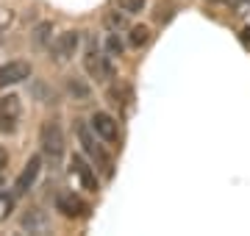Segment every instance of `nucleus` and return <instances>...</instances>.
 Wrapping results in <instances>:
<instances>
[{"label":"nucleus","instance_id":"1","mask_svg":"<svg viewBox=\"0 0 250 236\" xmlns=\"http://www.w3.org/2000/svg\"><path fill=\"white\" fill-rule=\"evenodd\" d=\"M39 145H42V156L47 158L50 167H59L67 153V139H64V128L59 119H45L42 131H39Z\"/></svg>","mask_w":250,"mask_h":236},{"label":"nucleus","instance_id":"2","mask_svg":"<svg viewBox=\"0 0 250 236\" xmlns=\"http://www.w3.org/2000/svg\"><path fill=\"white\" fill-rule=\"evenodd\" d=\"M83 67H86V73H89L95 81H111V78H114L111 56L100 53L95 39H89V45H86V50H83Z\"/></svg>","mask_w":250,"mask_h":236},{"label":"nucleus","instance_id":"3","mask_svg":"<svg viewBox=\"0 0 250 236\" xmlns=\"http://www.w3.org/2000/svg\"><path fill=\"white\" fill-rule=\"evenodd\" d=\"M78 142L83 145V153L89 156L92 161H95V167H98L100 173L106 175V178H111V173H114V170H111V167H114V164H111V156H108L106 150H103V147H100L98 142H95L92 131H89L86 125H83V122L78 125Z\"/></svg>","mask_w":250,"mask_h":236},{"label":"nucleus","instance_id":"4","mask_svg":"<svg viewBox=\"0 0 250 236\" xmlns=\"http://www.w3.org/2000/svg\"><path fill=\"white\" fill-rule=\"evenodd\" d=\"M22 122V100L17 95H3L0 98V137L17 134Z\"/></svg>","mask_w":250,"mask_h":236},{"label":"nucleus","instance_id":"5","mask_svg":"<svg viewBox=\"0 0 250 236\" xmlns=\"http://www.w3.org/2000/svg\"><path fill=\"white\" fill-rule=\"evenodd\" d=\"M56 211L67 219H81L89 214V203L75 192H59L56 195Z\"/></svg>","mask_w":250,"mask_h":236},{"label":"nucleus","instance_id":"6","mask_svg":"<svg viewBox=\"0 0 250 236\" xmlns=\"http://www.w3.org/2000/svg\"><path fill=\"white\" fill-rule=\"evenodd\" d=\"M78 45H81V34L78 31H64V34H59V37L53 39L50 53H53V59L59 64L70 61L72 56H75V50H78Z\"/></svg>","mask_w":250,"mask_h":236},{"label":"nucleus","instance_id":"7","mask_svg":"<svg viewBox=\"0 0 250 236\" xmlns=\"http://www.w3.org/2000/svg\"><path fill=\"white\" fill-rule=\"evenodd\" d=\"M92 131L98 134L103 142H108V145H114L117 139H120V131H117V119L111 117V114H106V111H95L89 119Z\"/></svg>","mask_w":250,"mask_h":236},{"label":"nucleus","instance_id":"8","mask_svg":"<svg viewBox=\"0 0 250 236\" xmlns=\"http://www.w3.org/2000/svg\"><path fill=\"white\" fill-rule=\"evenodd\" d=\"M70 167H72V173H75V178H78V183H81V189H86V192H98V175H95V167H92L83 156H72V161H70Z\"/></svg>","mask_w":250,"mask_h":236},{"label":"nucleus","instance_id":"9","mask_svg":"<svg viewBox=\"0 0 250 236\" xmlns=\"http://www.w3.org/2000/svg\"><path fill=\"white\" fill-rule=\"evenodd\" d=\"M25 78H31V64L28 61H9L0 67V89L22 83Z\"/></svg>","mask_w":250,"mask_h":236},{"label":"nucleus","instance_id":"10","mask_svg":"<svg viewBox=\"0 0 250 236\" xmlns=\"http://www.w3.org/2000/svg\"><path fill=\"white\" fill-rule=\"evenodd\" d=\"M39 170H42V156H31L28 164H25V170H22V173L17 175V181H14V195H25V192L36 183Z\"/></svg>","mask_w":250,"mask_h":236},{"label":"nucleus","instance_id":"11","mask_svg":"<svg viewBox=\"0 0 250 236\" xmlns=\"http://www.w3.org/2000/svg\"><path fill=\"white\" fill-rule=\"evenodd\" d=\"M22 231H28V234H45L47 231V217H45V211H39V209H31L22 217Z\"/></svg>","mask_w":250,"mask_h":236},{"label":"nucleus","instance_id":"12","mask_svg":"<svg viewBox=\"0 0 250 236\" xmlns=\"http://www.w3.org/2000/svg\"><path fill=\"white\" fill-rule=\"evenodd\" d=\"M67 92H70V98L78 100V103H86V100H89V95H92L89 83L83 81V78H75V75H70V78H67Z\"/></svg>","mask_w":250,"mask_h":236},{"label":"nucleus","instance_id":"13","mask_svg":"<svg viewBox=\"0 0 250 236\" xmlns=\"http://www.w3.org/2000/svg\"><path fill=\"white\" fill-rule=\"evenodd\" d=\"M50 37H53V25L50 22H39V25L31 31V42H34V47H50Z\"/></svg>","mask_w":250,"mask_h":236},{"label":"nucleus","instance_id":"14","mask_svg":"<svg viewBox=\"0 0 250 236\" xmlns=\"http://www.w3.org/2000/svg\"><path fill=\"white\" fill-rule=\"evenodd\" d=\"M172 14H175V0H159L156 3V11H153V20L164 25V22L172 20Z\"/></svg>","mask_w":250,"mask_h":236},{"label":"nucleus","instance_id":"15","mask_svg":"<svg viewBox=\"0 0 250 236\" xmlns=\"http://www.w3.org/2000/svg\"><path fill=\"white\" fill-rule=\"evenodd\" d=\"M150 42V28L147 25H134L131 34H128V45L131 47H145Z\"/></svg>","mask_w":250,"mask_h":236},{"label":"nucleus","instance_id":"16","mask_svg":"<svg viewBox=\"0 0 250 236\" xmlns=\"http://www.w3.org/2000/svg\"><path fill=\"white\" fill-rule=\"evenodd\" d=\"M125 17H128V14H125L123 9H120V11H108L106 17H103V25H106L108 31H120V28L128 25V20H125Z\"/></svg>","mask_w":250,"mask_h":236},{"label":"nucleus","instance_id":"17","mask_svg":"<svg viewBox=\"0 0 250 236\" xmlns=\"http://www.w3.org/2000/svg\"><path fill=\"white\" fill-rule=\"evenodd\" d=\"M34 98L39 100V103H56V100H53L56 92L50 89V86H45L42 81H36V83H34Z\"/></svg>","mask_w":250,"mask_h":236},{"label":"nucleus","instance_id":"18","mask_svg":"<svg viewBox=\"0 0 250 236\" xmlns=\"http://www.w3.org/2000/svg\"><path fill=\"white\" fill-rule=\"evenodd\" d=\"M108 98H111V103L128 106V100H131V89H128V86H111V89H108Z\"/></svg>","mask_w":250,"mask_h":236},{"label":"nucleus","instance_id":"19","mask_svg":"<svg viewBox=\"0 0 250 236\" xmlns=\"http://www.w3.org/2000/svg\"><path fill=\"white\" fill-rule=\"evenodd\" d=\"M123 42H120V37H117V31H111L108 34V39H106V50H108V56H123Z\"/></svg>","mask_w":250,"mask_h":236},{"label":"nucleus","instance_id":"20","mask_svg":"<svg viewBox=\"0 0 250 236\" xmlns=\"http://www.w3.org/2000/svg\"><path fill=\"white\" fill-rule=\"evenodd\" d=\"M117 3H120V9H123L125 14H139L147 0H117Z\"/></svg>","mask_w":250,"mask_h":236},{"label":"nucleus","instance_id":"21","mask_svg":"<svg viewBox=\"0 0 250 236\" xmlns=\"http://www.w3.org/2000/svg\"><path fill=\"white\" fill-rule=\"evenodd\" d=\"M14 211V195H0V219H6Z\"/></svg>","mask_w":250,"mask_h":236},{"label":"nucleus","instance_id":"22","mask_svg":"<svg viewBox=\"0 0 250 236\" xmlns=\"http://www.w3.org/2000/svg\"><path fill=\"white\" fill-rule=\"evenodd\" d=\"M239 42H242L245 47H250V25H248V28H242V31H239Z\"/></svg>","mask_w":250,"mask_h":236},{"label":"nucleus","instance_id":"23","mask_svg":"<svg viewBox=\"0 0 250 236\" xmlns=\"http://www.w3.org/2000/svg\"><path fill=\"white\" fill-rule=\"evenodd\" d=\"M9 164V153H6V147H0V170Z\"/></svg>","mask_w":250,"mask_h":236},{"label":"nucleus","instance_id":"24","mask_svg":"<svg viewBox=\"0 0 250 236\" xmlns=\"http://www.w3.org/2000/svg\"><path fill=\"white\" fill-rule=\"evenodd\" d=\"M214 3H225V6H242L245 0H214Z\"/></svg>","mask_w":250,"mask_h":236}]
</instances>
